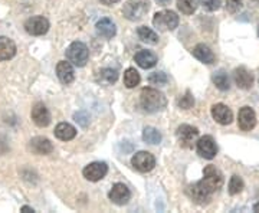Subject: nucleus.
<instances>
[{"mask_svg": "<svg viewBox=\"0 0 259 213\" xmlns=\"http://www.w3.org/2000/svg\"><path fill=\"white\" fill-rule=\"evenodd\" d=\"M233 81L238 85V88L241 90H250L253 85V75L250 74L246 68H236L233 71Z\"/></svg>", "mask_w": 259, "mask_h": 213, "instance_id": "nucleus-15", "label": "nucleus"}, {"mask_svg": "<svg viewBox=\"0 0 259 213\" xmlns=\"http://www.w3.org/2000/svg\"><path fill=\"white\" fill-rule=\"evenodd\" d=\"M243 180H242L239 176H232L231 180H229V193L232 196L239 195L242 190H243Z\"/></svg>", "mask_w": 259, "mask_h": 213, "instance_id": "nucleus-29", "label": "nucleus"}, {"mask_svg": "<svg viewBox=\"0 0 259 213\" xmlns=\"http://www.w3.org/2000/svg\"><path fill=\"white\" fill-rule=\"evenodd\" d=\"M192 54L196 59H199L200 62H203V64H207V65H210L214 62V54L212 52V49L207 47V45H204V44H199V45H196L193 48V51H192Z\"/></svg>", "mask_w": 259, "mask_h": 213, "instance_id": "nucleus-19", "label": "nucleus"}, {"mask_svg": "<svg viewBox=\"0 0 259 213\" xmlns=\"http://www.w3.org/2000/svg\"><path fill=\"white\" fill-rule=\"evenodd\" d=\"M177 9L185 15H193L197 9L196 0H177Z\"/></svg>", "mask_w": 259, "mask_h": 213, "instance_id": "nucleus-28", "label": "nucleus"}, {"mask_svg": "<svg viewBox=\"0 0 259 213\" xmlns=\"http://www.w3.org/2000/svg\"><path fill=\"white\" fill-rule=\"evenodd\" d=\"M29 148L39 156H47L54 151V146L52 143L47 139V137H35L30 140L29 143Z\"/></svg>", "mask_w": 259, "mask_h": 213, "instance_id": "nucleus-16", "label": "nucleus"}, {"mask_svg": "<svg viewBox=\"0 0 259 213\" xmlns=\"http://www.w3.org/2000/svg\"><path fill=\"white\" fill-rule=\"evenodd\" d=\"M107 173H108V166L102 161H94L85 167L82 172L83 177L90 182H98L104 179Z\"/></svg>", "mask_w": 259, "mask_h": 213, "instance_id": "nucleus-9", "label": "nucleus"}, {"mask_svg": "<svg viewBox=\"0 0 259 213\" xmlns=\"http://www.w3.org/2000/svg\"><path fill=\"white\" fill-rule=\"evenodd\" d=\"M223 186V175L214 166L204 167L203 179L186 189L187 196L199 204H206Z\"/></svg>", "mask_w": 259, "mask_h": 213, "instance_id": "nucleus-1", "label": "nucleus"}, {"mask_svg": "<svg viewBox=\"0 0 259 213\" xmlns=\"http://www.w3.org/2000/svg\"><path fill=\"white\" fill-rule=\"evenodd\" d=\"M225 3L229 13H238L243 6V0H225Z\"/></svg>", "mask_w": 259, "mask_h": 213, "instance_id": "nucleus-32", "label": "nucleus"}, {"mask_svg": "<svg viewBox=\"0 0 259 213\" xmlns=\"http://www.w3.org/2000/svg\"><path fill=\"white\" fill-rule=\"evenodd\" d=\"M108 197L112 203L118 204V206H124L130 202L131 199V192L127 186L124 183H117V185L112 186V189L108 193Z\"/></svg>", "mask_w": 259, "mask_h": 213, "instance_id": "nucleus-10", "label": "nucleus"}, {"mask_svg": "<svg viewBox=\"0 0 259 213\" xmlns=\"http://www.w3.org/2000/svg\"><path fill=\"white\" fill-rule=\"evenodd\" d=\"M90 58V51L82 42H72L66 49V59L75 66H85Z\"/></svg>", "mask_w": 259, "mask_h": 213, "instance_id": "nucleus-3", "label": "nucleus"}, {"mask_svg": "<svg viewBox=\"0 0 259 213\" xmlns=\"http://www.w3.org/2000/svg\"><path fill=\"white\" fill-rule=\"evenodd\" d=\"M212 117L218 124L228 125L233 121V112L225 104H214L212 107Z\"/></svg>", "mask_w": 259, "mask_h": 213, "instance_id": "nucleus-14", "label": "nucleus"}, {"mask_svg": "<svg viewBox=\"0 0 259 213\" xmlns=\"http://www.w3.org/2000/svg\"><path fill=\"white\" fill-rule=\"evenodd\" d=\"M134 61L137 62V65L143 69H150L157 64V56L154 55L151 51H140L139 54H136Z\"/></svg>", "mask_w": 259, "mask_h": 213, "instance_id": "nucleus-20", "label": "nucleus"}, {"mask_svg": "<svg viewBox=\"0 0 259 213\" xmlns=\"http://www.w3.org/2000/svg\"><path fill=\"white\" fill-rule=\"evenodd\" d=\"M197 153L207 160L214 158V156L218 154V146L212 136H204L197 141Z\"/></svg>", "mask_w": 259, "mask_h": 213, "instance_id": "nucleus-12", "label": "nucleus"}, {"mask_svg": "<svg viewBox=\"0 0 259 213\" xmlns=\"http://www.w3.org/2000/svg\"><path fill=\"white\" fill-rule=\"evenodd\" d=\"M253 210H255V212H259V202L253 206Z\"/></svg>", "mask_w": 259, "mask_h": 213, "instance_id": "nucleus-37", "label": "nucleus"}, {"mask_svg": "<svg viewBox=\"0 0 259 213\" xmlns=\"http://www.w3.org/2000/svg\"><path fill=\"white\" fill-rule=\"evenodd\" d=\"M56 75L59 78V81L65 85L71 83L75 79L74 66L69 61H61L56 65Z\"/></svg>", "mask_w": 259, "mask_h": 213, "instance_id": "nucleus-17", "label": "nucleus"}, {"mask_svg": "<svg viewBox=\"0 0 259 213\" xmlns=\"http://www.w3.org/2000/svg\"><path fill=\"white\" fill-rule=\"evenodd\" d=\"M148 81L151 85H158V87H164L168 82V78L164 72H154V74L150 75Z\"/></svg>", "mask_w": 259, "mask_h": 213, "instance_id": "nucleus-31", "label": "nucleus"}, {"mask_svg": "<svg viewBox=\"0 0 259 213\" xmlns=\"http://www.w3.org/2000/svg\"><path fill=\"white\" fill-rule=\"evenodd\" d=\"M16 55L15 42L6 36H0V61H9Z\"/></svg>", "mask_w": 259, "mask_h": 213, "instance_id": "nucleus-21", "label": "nucleus"}, {"mask_svg": "<svg viewBox=\"0 0 259 213\" xmlns=\"http://www.w3.org/2000/svg\"><path fill=\"white\" fill-rule=\"evenodd\" d=\"M140 105L146 112H158L166 108L167 100L164 94L156 88H143L140 94Z\"/></svg>", "mask_w": 259, "mask_h": 213, "instance_id": "nucleus-2", "label": "nucleus"}, {"mask_svg": "<svg viewBox=\"0 0 259 213\" xmlns=\"http://www.w3.org/2000/svg\"><path fill=\"white\" fill-rule=\"evenodd\" d=\"M156 2H157V3H160V5H163V6L170 3V0H156Z\"/></svg>", "mask_w": 259, "mask_h": 213, "instance_id": "nucleus-36", "label": "nucleus"}, {"mask_svg": "<svg viewBox=\"0 0 259 213\" xmlns=\"http://www.w3.org/2000/svg\"><path fill=\"white\" fill-rule=\"evenodd\" d=\"M176 136L179 141H180V146L185 148L193 147V144L196 143V139L199 136V130L193 127V125H189V124H182L176 131Z\"/></svg>", "mask_w": 259, "mask_h": 213, "instance_id": "nucleus-8", "label": "nucleus"}, {"mask_svg": "<svg viewBox=\"0 0 259 213\" xmlns=\"http://www.w3.org/2000/svg\"><path fill=\"white\" fill-rule=\"evenodd\" d=\"M143 140L148 144H160L161 143V133L154 127H146L143 130Z\"/></svg>", "mask_w": 259, "mask_h": 213, "instance_id": "nucleus-26", "label": "nucleus"}, {"mask_svg": "<svg viewBox=\"0 0 259 213\" xmlns=\"http://www.w3.org/2000/svg\"><path fill=\"white\" fill-rule=\"evenodd\" d=\"M95 28H97V33L105 39H111L117 33V28H115L114 22L108 18H102L101 20H98Z\"/></svg>", "mask_w": 259, "mask_h": 213, "instance_id": "nucleus-18", "label": "nucleus"}, {"mask_svg": "<svg viewBox=\"0 0 259 213\" xmlns=\"http://www.w3.org/2000/svg\"><path fill=\"white\" fill-rule=\"evenodd\" d=\"M30 117L37 127H48L51 124V114L44 102H36L33 105Z\"/></svg>", "mask_w": 259, "mask_h": 213, "instance_id": "nucleus-11", "label": "nucleus"}, {"mask_svg": "<svg viewBox=\"0 0 259 213\" xmlns=\"http://www.w3.org/2000/svg\"><path fill=\"white\" fill-rule=\"evenodd\" d=\"M25 29L32 36H42L49 30V20L44 16H32L25 22Z\"/></svg>", "mask_w": 259, "mask_h": 213, "instance_id": "nucleus-7", "label": "nucleus"}, {"mask_svg": "<svg viewBox=\"0 0 259 213\" xmlns=\"http://www.w3.org/2000/svg\"><path fill=\"white\" fill-rule=\"evenodd\" d=\"M238 124L242 131H250L256 125V114L250 107H242L238 115Z\"/></svg>", "mask_w": 259, "mask_h": 213, "instance_id": "nucleus-13", "label": "nucleus"}, {"mask_svg": "<svg viewBox=\"0 0 259 213\" xmlns=\"http://www.w3.org/2000/svg\"><path fill=\"white\" fill-rule=\"evenodd\" d=\"M177 105H179V108H182V110H190L194 105V98L193 95H192V93H190V91H186L185 95H182V97L177 100Z\"/></svg>", "mask_w": 259, "mask_h": 213, "instance_id": "nucleus-30", "label": "nucleus"}, {"mask_svg": "<svg viewBox=\"0 0 259 213\" xmlns=\"http://www.w3.org/2000/svg\"><path fill=\"white\" fill-rule=\"evenodd\" d=\"M153 25L158 30H175L179 26V16L173 10H161L157 12L153 18Z\"/></svg>", "mask_w": 259, "mask_h": 213, "instance_id": "nucleus-5", "label": "nucleus"}, {"mask_svg": "<svg viewBox=\"0 0 259 213\" xmlns=\"http://www.w3.org/2000/svg\"><path fill=\"white\" fill-rule=\"evenodd\" d=\"M131 164L140 173H148L156 167V157L148 151H139L131 158Z\"/></svg>", "mask_w": 259, "mask_h": 213, "instance_id": "nucleus-6", "label": "nucleus"}, {"mask_svg": "<svg viewBox=\"0 0 259 213\" xmlns=\"http://www.w3.org/2000/svg\"><path fill=\"white\" fill-rule=\"evenodd\" d=\"M20 210H22V212H25V213H33L35 212V210H33V209H32V207H29V206H22V209H20Z\"/></svg>", "mask_w": 259, "mask_h": 213, "instance_id": "nucleus-35", "label": "nucleus"}, {"mask_svg": "<svg viewBox=\"0 0 259 213\" xmlns=\"http://www.w3.org/2000/svg\"><path fill=\"white\" fill-rule=\"evenodd\" d=\"M137 35L143 42H146L148 45H157L158 44L157 33L147 26H140L139 30H137Z\"/></svg>", "mask_w": 259, "mask_h": 213, "instance_id": "nucleus-24", "label": "nucleus"}, {"mask_svg": "<svg viewBox=\"0 0 259 213\" xmlns=\"http://www.w3.org/2000/svg\"><path fill=\"white\" fill-rule=\"evenodd\" d=\"M102 5H105V6H111L114 3H117V2H120V0H100Z\"/></svg>", "mask_w": 259, "mask_h": 213, "instance_id": "nucleus-34", "label": "nucleus"}, {"mask_svg": "<svg viewBox=\"0 0 259 213\" xmlns=\"http://www.w3.org/2000/svg\"><path fill=\"white\" fill-rule=\"evenodd\" d=\"M199 2L204 9L209 10V12H214L221 8V0H199Z\"/></svg>", "mask_w": 259, "mask_h": 213, "instance_id": "nucleus-33", "label": "nucleus"}, {"mask_svg": "<svg viewBox=\"0 0 259 213\" xmlns=\"http://www.w3.org/2000/svg\"><path fill=\"white\" fill-rule=\"evenodd\" d=\"M258 36H259V28H258Z\"/></svg>", "mask_w": 259, "mask_h": 213, "instance_id": "nucleus-38", "label": "nucleus"}, {"mask_svg": "<svg viewBox=\"0 0 259 213\" xmlns=\"http://www.w3.org/2000/svg\"><path fill=\"white\" fill-rule=\"evenodd\" d=\"M118 79V72L112 68H104L97 74V82L101 85H112Z\"/></svg>", "mask_w": 259, "mask_h": 213, "instance_id": "nucleus-23", "label": "nucleus"}, {"mask_svg": "<svg viewBox=\"0 0 259 213\" xmlns=\"http://www.w3.org/2000/svg\"><path fill=\"white\" fill-rule=\"evenodd\" d=\"M213 83L216 85L218 90L221 91H228L231 88V79H229V75L226 74L225 71H218L216 74L213 75Z\"/></svg>", "mask_w": 259, "mask_h": 213, "instance_id": "nucleus-25", "label": "nucleus"}, {"mask_svg": "<svg viewBox=\"0 0 259 213\" xmlns=\"http://www.w3.org/2000/svg\"><path fill=\"white\" fill-rule=\"evenodd\" d=\"M75 136H76V129L68 122H61L55 127L56 139L62 140V141H69V140L75 139Z\"/></svg>", "mask_w": 259, "mask_h": 213, "instance_id": "nucleus-22", "label": "nucleus"}, {"mask_svg": "<svg viewBox=\"0 0 259 213\" xmlns=\"http://www.w3.org/2000/svg\"><path fill=\"white\" fill-rule=\"evenodd\" d=\"M140 81H141L140 74L134 69V68H128V69L124 72V85H125L127 88H136L140 83Z\"/></svg>", "mask_w": 259, "mask_h": 213, "instance_id": "nucleus-27", "label": "nucleus"}, {"mask_svg": "<svg viewBox=\"0 0 259 213\" xmlns=\"http://www.w3.org/2000/svg\"><path fill=\"white\" fill-rule=\"evenodd\" d=\"M148 2L147 0H128L124 5L122 13L131 22H139L147 15Z\"/></svg>", "mask_w": 259, "mask_h": 213, "instance_id": "nucleus-4", "label": "nucleus"}]
</instances>
